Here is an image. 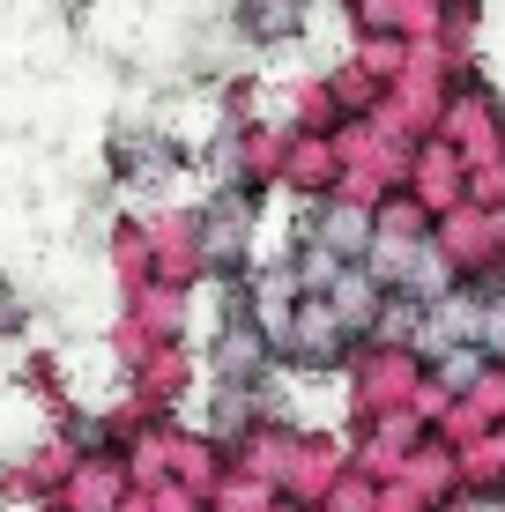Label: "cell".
I'll use <instances>...</instances> for the list:
<instances>
[{"label": "cell", "mask_w": 505, "mask_h": 512, "mask_svg": "<svg viewBox=\"0 0 505 512\" xmlns=\"http://www.w3.org/2000/svg\"><path fill=\"white\" fill-rule=\"evenodd\" d=\"M342 342H350V327H342V312L327 305V297H305L298 320H290V357L298 364H335Z\"/></svg>", "instance_id": "1"}, {"label": "cell", "mask_w": 505, "mask_h": 512, "mask_svg": "<svg viewBox=\"0 0 505 512\" xmlns=\"http://www.w3.org/2000/svg\"><path fill=\"white\" fill-rule=\"evenodd\" d=\"M327 305L342 312V327H372V312H379V290H372V275H357V268H342L335 275V290H327Z\"/></svg>", "instance_id": "2"}, {"label": "cell", "mask_w": 505, "mask_h": 512, "mask_svg": "<svg viewBox=\"0 0 505 512\" xmlns=\"http://www.w3.org/2000/svg\"><path fill=\"white\" fill-rule=\"evenodd\" d=\"M320 245H327V253H357V245H364V216H350V208L320 216Z\"/></svg>", "instance_id": "3"}, {"label": "cell", "mask_w": 505, "mask_h": 512, "mask_svg": "<svg viewBox=\"0 0 505 512\" xmlns=\"http://www.w3.org/2000/svg\"><path fill=\"white\" fill-rule=\"evenodd\" d=\"M439 372H446V379H476V372H483V349H446Z\"/></svg>", "instance_id": "4"}]
</instances>
